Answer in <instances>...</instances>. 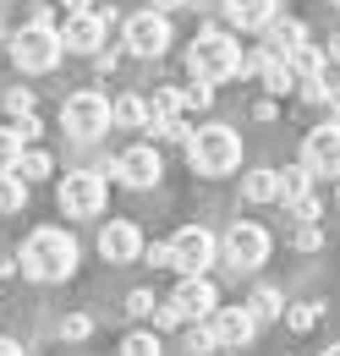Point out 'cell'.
Masks as SVG:
<instances>
[{
	"label": "cell",
	"instance_id": "6da1fadb",
	"mask_svg": "<svg viewBox=\"0 0 340 356\" xmlns=\"http://www.w3.org/2000/svg\"><path fill=\"white\" fill-rule=\"evenodd\" d=\"M17 268H22L28 280H39V285H61V280H72V274H77V236L61 230V225H39V230L22 241Z\"/></svg>",
	"mask_w": 340,
	"mask_h": 356
},
{
	"label": "cell",
	"instance_id": "7a4b0ae2",
	"mask_svg": "<svg viewBox=\"0 0 340 356\" xmlns=\"http://www.w3.org/2000/svg\"><path fill=\"white\" fill-rule=\"evenodd\" d=\"M187 72H192L198 83H231V77L247 72V55H242V44H236L231 33L209 28V33H198L192 49H187Z\"/></svg>",
	"mask_w": 340,
	"mask_h": 356
},
{
	"label": "cell",
	"instance_id": "3957f363",
	"mask_svg": "<svg viewBox=\"0 0 340 356\" xmlns=\"http://www.w3.org/2000/svg\"><path fill=\"white\" fill-rule=\"evenodd\" d=\"M187 165L198 176H231L242 165V137L231 127H203V132L187 137Z\"/></svg>",
	"mask_w": 340,
	"mask_h": 356
},
{
	"label": "cell",
	"instance_id": "277c9868",
	"mask_svg": "<svg viewBox=\"0 0 340 356\" xmlns=\"http://www.w3.org/2000/svg\"><path fill=\"white\" fill-rule=\"evenodd\" d=\"M22 72H55L61 66V55H66V39H61V28H49V22H22L17 33H11V49H6Z\"/></svg>",
	"mask_w": 340,
	"mask_h": 356
},
{
	"label": "cell",
	"instance_id": "5b68a950",
	"mask_svg": "<svg viewBox=\"0 0 340 356\" xmlns=\"http://www.w3.org/2000/svg\"><path fill=\"white\" fill-rule=\"evenodd\" d=\"M55 203H61V214H66V220H99V214H105V203H110V186H105L99 170H72V176L61 181Z\"/></svg>",
	"mask_w": 340,
	"mask_h": 356
},
{
	"label": "cell",
	"instance_id": "8992f818",
	"mask_svg": "<svg viewBox=\"0 0 340 356\" xmlns=\"http://www.w3.org/2000/svg\"><path fill=\"white\" fill-rule=\"evenodd\" d=\"M61 127L77 137V143H93V137H105L116 121H110V99L105 93H93V88H83V93H72L66 104H61Z\"/></svg>",
	"mask_w": 340,
	"mask_h": 356
},
{
	"label": "cell",
	"instance_id": "52a82bcc",
	"mask_svg": "<svg viewBox=\"0 0 340 356\" xmlns=\"http://www.w3.org/2000/svg\"><path fill=\"white\" fill-rule=\"evenodd\" d=\"M269 247H275V241H269V230H263V225H253V220H236L231 230H225V241H219V258H225V264H231L236 274H242V268L269 264Z\"/></svg>",
	"mask_w": 340,
	"mask_h": 356
},
{
	"label": "cell",
	"instance_id": "ba28073f",
	"mask_svg": "<svg viewBox=\"0 0 340 356\" xmlns=\"http://www.w3.org/2000/svg\"><path fill=\"white\" fill-rule=\"evenodd\" d=\"M170 252H176V274H209L219 264V241H214L203 225H181L170 236Z\"/></svg>",
	"mask_w": 340,
	"mask_h": 356
},
{
	"label": "cell",
	"instance_id": "9c48e42d",
	"mask_svg": "<svg viewBox=\"0 0 340 356\" xmlns=\"http://www.w3.org/2000/svg\"><path fill=\"white\" fill-rule=\"evenodd\" d=\"M127 49L132 55H143V60H154V55H165L170 49V11H137L127 17Z\"/></svg>",
	"mask_w": 340,
	"mask_h": 356
},
{
	"label": "cell",
	"instance_id": "30bf717a",
	"mask_svg": "<svg viewBox=\"0 0 340 356\" xmlns=\"http://www.w3.org/2000/svg\"><path fill=\"white\" fill-rule=\"evenodd\" d=\"M302 165L313 176H340V121H324L302 137Z\"/></svg>",
	"mask_w": 340,
	"mask_h": 356
},
{
	"label": "cell",
	"instance_id": "8fae6325",
	"mask_svg": "<svg viewBox=\"0 0 340 356\" xmlns=\"http://www.w3.org/2000/svg\"><path fill=\"white\" fill-rule=\"evenodd\" d=\"M61 39H66V49H77V55H99L105 39H110V17L105 11H66Z\"/></svg>",
	"mask_w": 340,
	"mask_h": 356
},
{
	"label": "cell",
	"instance_id": "7c38bea8",
	"mask_svg": "<svg viewBox=\"0 0 340 356\" xmlns=\"http://www.w3.org/2000/svg\"><path fill=\"white\" fill-rule=\"evenodd\" d=\"M116 176H121V186H132V192H148L154 181L165 176L160 148H154V143H137V148H127V154L116 159Z\"/></svg>",
	"mask_w": 340,
	"mask_h": 356
},
{
	"label": "cell",
	"instance_id": "4fadbf2b",
	"mask_svg": "<svg viewBox=\"0 0 340 356\" xmlns=\"http://www.w3.org/2000/svg\"><path fill=\"white\" fill-rule=\"evenodd\" d=\"M176 307H181V318L187 323H203V318H214L219 312V291H214L209 274H187L181 285H176V296H170Z\"/></svg>",
	"mask_w": 340,
	"mask_h": 356
},
{
	"label": "cell",
	"instance_id": "5bb4252c",
	"mask_svg": "<svg viewBox=\"0 0 340 356\" xmlns=\"http://www.w3.org/2000/svg\"><path fill=\"white\" fill-rule=\"evenodd\" d=\"M99 258H105V264H137V258H143V230L132 220L105 225V230H99Z\"/></svg>",
	"mask_w": 340,
	"mask_h": 356
},
{
	"label": "cell",
	"instance_id": "9a60e30c",
	"mask_svg": "<svg viewBox=\"0 0 340 356\" xmlns=\"http://www.w3.org/2000/svg\"><path fill=\"white\" fill-rule=\"evenodd\" d=\"M209 323H214V340H219V351H242V346L258 334L253 307H219Z\"/></svg>",
	"mask_w": 340,
	"mask_h": 356
},
{
	"label": "cell",
	"instance_id": "2e32d148",
	"mask_svg": "<svg viewBox=\"0 0 340 356\" xmlns=\"http://www.w3.org/2000/svg\"><path fill=\"white\" fill-rule=\"evenodd\" d=\"M219 11H225L231 28H269L280 0H219Z\"/></svg>",
	"mask_w": 340,
	"mask_h": 356
},
{
	"label": "cell",
	"instance_id": "e0dca14e",
	"mask_svg": "<svg viewBox=\"0 0 340 356\" xmlns=\"http://www.w3.org/2000/svg\"><path fill=\"white\" fill-rule=\"evenodd\" d=\"M242 197H247V203H275V197H286L280 170H247V176H242Z\"/></svg>",
	"mask_w": 340,
	"mask_h": 356
},
{
	"label": "cell",
	"instance_id": "ac0fdd59",
	"mask_svg": "<svg viewBox=\"0 0 340 356\" xmlns=\"http://www.w3.org/2000/svg\"><path fill=\"white\" fill-rule=\"evenodd\" d=\"M263 33H269V44H263V49H275V55H291L297 44H307V28H302L297 17H286V22L275 17V22L263 28Z\"/></svg>",
	"mask_w": 340,
	"mask_h": 356
},
{
	"label": "cell",
	"instance_id": "d6986e66",
	"mask_svg": "<svg viewBox=\"0 0 340 356\" xmlns=\"http://www.w3.org/2000/svg\"><path fill=\"white\" fill-rule=\"evenodd\" d=\"M286 60H291L297 83H307V77H324V66H330V55H324L318 44H297L291 55H286Z\"/></svg>",
	"mask_w": 340,
	"mask_h": 356
},
{
	"label": "cell",
	"instance_id": "ffe728a7",
	"mask_svg": "<svg viewBox=\"0 0 340 356\" xmlns=\"http://www.w3.org/2000/svg\"><path fill=\"white\" fill-rule=\"evenodd\" d=\"M110 121H116V127H132V132L148 127V99H137V93L116 99V104H110Z\"/></svg>",
	"mask_w": 340,
	"mask_h": 356
},
{
	"label": "cell",
	"instance_id": "44dd1931",
	"mask_svg": "<svg viewBox=\"0 0 340 356\" xmlns=\"http://www.w3.org/2000/svg\"><path fill=\"white\" fill-rule=\"evenodd\" d=\"M247 307H253V318H258V323H275V318H286V296H280L275 285H258Z\"/></svg>",
	"mask_w": 340,
	"mask_h": 356
},
{
	"label": "cell",
	"instance_id": "7402d4cb",
	"mask_svg": "<svg viewBox=\"0 0 340 356\" xmlns=\"http://www.w3.org/2000/svg\"><path fill=\"white\" fill-rule=\"evenodd\" d=\"M148 132H154V143H181V148H187L192 127H187L181 115H148Z\"/></svg>",
	"mask_w": 340,
	"mask_h": 356
},
{
	"label": "cell",
	"instance_id": "603a6c76",
	"mask_svg": "<svg viewBox=\"0 0 340 356\" xmlns=\"http://www.w3.org/2000/svg\"><path fill=\"white\" fill-rule=\"evenodd\" d=\"M22 203H28V181L17 176V170H11V176H0V220H6V214H17Z\"/></svg>",
	"mask_w": 340,
	"mask_h": 356
},
{
	"label": "cell",
	"instance_id": "cb8c5ba5",
	"mask_svg": "<svg viewBox=\"0 0 340 356\" xmlns=\"http://www.w3.org/2000/svg\"><path fill=\"white\" fill-rule=\"evenodd\" d=\"M22 143H28V137L17 132V127H0V176H11V170L22 165Z\"/></svg>",
	"mask_w": 340,
	"mask_h": 356
},
{
	"label": "cell",
	"instance_id": "d4e9b609",
	"mask_svg": "<svg viewBox=\"0 0 340 356\" xmlns=\"http://www.w3.org/2000/svg\"><path fill=\"white\" fill-rule=\"evenodd\" d=\"M49 170H55V159H49L44 148H22V165H17V176H22V181H44Z\"/></svg>",
	"mask_w": 340,
	"mask_h": 356
},
{
	"label": "cell",
	"instance_id": "484cf974",
	"mask_svg": "<svg viewBox=\"0 0 340 356\" xmlns=\"http://www.w3.org/2000/svg\"><path fill=\"white\" fill-rule=\"evenodd\" d=\"M318 302H291V307H286V329H291V334H307V329H313V323H318Z\"/></svg>",
	"mask_w": 340,
	"mask_h": 356
},
{
	"label": "cell",
	"instance_id": "4316f807",
	"mask_svg": "<svg viewBox=\"0 0 340 356\" xmlns=\"http://www.w3.org/2000/svg\"><path fill=\"white\" fill-rule=\"evenodd\" d=\"M160 351H165V346H160V334H143V329L121 340V356H160Z\"/></svg>",
	"mask_w": 340,
	"mask_h": 356
},
{
	"label": "cell",
	"instance_id": "83f0119b",
	"mask_svg": "<svg viewBox=\"0 0 340 356\" xmlns=\"http://www.w3.org/2000/svg\"><path fill=\"white\" fill-rule=\"evenodd\" d=\"M187 351H192V356H209V351H219V340H214V323H209V318H203V323H198V329L187 334Z\"/></svg>",
	"mask_w": 340,
	"mask_h": 356
},
{
	"label": "cell",
	"instance_id": "f1b7e54d",
	"mask_svg": "<svg viewBox=\"0 0 340 356\" xmlns=\"http://www.w3.org/2000/svg\"><path fill=\"white\" fill-rule=\"evenodd\" d=\"M209 104H214V83L192 77V88H181V110H209Z\"/></svg>",
	"mask_w": 340,
	"mask_h": 356
},
{
	"label": "cell",
	"instance_id": "f546056e",
	"mask_svg": "<svg viewBox=\"0 0 340 356\" xmlns=\"http://www.w3.org/2000/svg\"><path fill=\"white\" fill-rule=\"evenodd\" d=\"M307 181H313V170H307V165H291V170H280V186H286V197H302V192H307Z\"/></svg>",
	"mask_w": 340,
	"mask_h": 356
},
{
	"label": "cell",
	"instance_id": "4dcf8cb0",
	"mask_svg": "<svg viewBox=\"0 0 340 356\" xmlns=\"http://www.w3.org/2000/svg\"><path fill=\"white\" fill-rule=\"evenodd\" d=\"M286 203H291V214H297L302 225H318V214H324V209H318V197H313V192H302V197H286Z\"/></svg>",
	"mask_w": 340,
	"mask_h": 356
},
{
	"label": "cell",
	"instance_id": "1f68e13d",
	"mask_svg": "<svg viewBox=\"0 0 340 356\" xmlns=\"http://www.w3.org/2000/svg\"><path fill=\"white\" fill-rule=\"evenodd\" d=\"M61 334H66V340H88V334H93V318H88V312H72V318L61 323Z\"/></svg>",
	"mask_w": 340,
	"mask_h": 356
},
{
	"label": "cell",
	"instance_id": "d6a6232c",
	"mask_svg": "<svg viewBox=\"0 0 340 356\" xmlns=\"http://www.w3.org/2000/svg\"><path fill=\"white\" fill-rule=\"evenodd\" d=\"M6 110L11 115H33V88H11L6 93Z\"/></svg>",
	"mask_w": 340,
	"mask_h": 356
},
{
	"label": "cell",
	"instance_id": "836d02e7",
	"mask_svg": "<svg viewBox=\"0 0 340 356\" xmlns=\"http://www.w3.org/2000/svg\"><path fill=\"white\" fill-rule=\"evenodd\" d=\"M154 307H160V302H154L148 291H132V296H127V312H132V318H154Z\"/></svg>",
	"mask_w": 340,
	"mask_h": 356
},
{
	"label": "cell",
	"instance_id": "e575fe53",
	"mask_svg": "<svg viewBox=\"0 0 340 356\" xmlns=\"http://www.w3.org/2000/svg\"><path fill=\"white\" fill-rule=\"evenodd\" d=\"M143 258L154 268H176V252H170V241H154V247H143Z\"/></svg>",
	"mask_w": 340,
	"mask_h": 356
},
{
	"label": "cell",
	"instance_id": "d590c367",
	"mask_svg": "<svg viewBox=\"0 0 340 356\" xmlns=\"http://www.w3.org/2000/svg\"><path fill=\"white\" fill-rule=\"evenodd\" d=\"M318 241H324V230H318V225H297V247H302V252H313Z\"/></svg>",
	"mask_w": 340,
	"mask_h": 356
},
{
	"label": "cell",
	"instance_id": "8d00e7d4",
	"mask_svg": "<svg viewBox=\"0 0 340 356\" xmlns=\"http://www.w3.org/2000/svg\"><path fill=\"white\" fill-rule=\"evenodd\" d=\"M61 11H93V0H55Z\"/></svg>",
	"mask_w": 340,
	"mask_h": 356
},
{
	"label": "cell",
	"instance_id": "74e56055",
	"mask_svg": "<svg viewBox=\"0 0 340 356\" xmlns=\"http://www.w3.org/2000/svg\"><path fill=\"white\" fill-rule=\"evenodd\" d=\"M181 6H198V0H154V11H181Z\"/></svg>",
	"mask_w": 340,
	"mask_h": 356
},
{
	"label": "cell",
	"instance_id": "f35d334b",
	"mask_svg": "<svg viewBox=\"0 0 340 356\" xmlns=\"http://www.w3.org/2000/svg\"><path fill=\"white\" fill-rule=\"evenodd\" d=\"M0 356H22V346H17V340H6V334H0Z\"/></svg>",
	"mask_w": 340,
	"mask_h": 356
},
{
	"label": "cell",
	"instance_id": "ab89813d",
	"mask_svg": "<svg viewBox=\"0 0 340 356\" xmlns=\"http://www.w3.org/2000/svg\"><path fill=\"white\" fill-rule=\"evenodd\" d=\"M324 55H330V60H340V33H330V44H324Z\"/></svg>",
	"mask_w": 340,
	"mask_h": 356
},
{
	"label": "cell",
	"instance_id": "60d3db41",
	"mask_svg": "<svg viewBox=\"0 0 340 356\" xmlns=\"http://www.w3.org/2000/svg\"><path fill=\"white\" fill-rule=\"evenodd\" d=\"M324 356H340V346H330V351H324Z\"/></svg>",
	"mask_w": 340,
	"mask_h": 356
},
{
	"label": "cell",
	"instance_id": "b9f144b4",
	"mask_svg": "<svg viewBox=\"0 0 340 356\" xmlns=\"http://www.w3.org/2000/svg\"><path fill=\"white\" fill-rule=\"evenodd\" d=\"M330 6H340V0H330Z\"/></svg>",
	"mask_w": 340,
	"mask_h": 356
}]
</instances>
